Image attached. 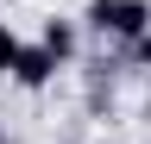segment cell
I'll return each instance as SVG.
<instances>
[{"label": "cell", "mask_w": 151, "mask_h": 144, "mask_svg": "<svg viewBox=\"0 0 151 144\" xmlns=\"http://www.w3.org/2000/svg\"><path fill=\"white\" fill-rule=\"evenodd\" d=\"M82 31L113 44V50H126V44H139L151 31V0H88L82 6Z\"/></svg>", "instance_id": "6da1fadb"}, {"label": "cell", "mask_w": 151, "mask_h": 144, "mask_svg": "<svg viewBox=\"0 0 151 144\" xmlns=\"http://www.w3.org/2000/svg\"><path fill=\"white\" fill-rule=\"evenodd\" d=\"M57 144H82V138H57Z\"/></svg>", "instance_id": "ba28073f"}, {"label": "cell", "mask_w": 151, "mask_h": 144, "mask_svg": "<svg viewBox=\"0 0 151 144\" xmlns=\"http://www.w3.org/2000/svg\"><path fill=\"white\" fill-rule=\"evenodd\" d=\"M0 144H13V138H6V119H0Z\"/></svg>", "instance_id": "52a82bcc"}, {"label": "cell", "mask_w": 151, "mask_h": 144, "mask_svg": "<svg viewBox=\"0 0 151 144\" xmlns=\"http://www.w3.org/2000/svg\"><path fill=\"white\" fill-rule=\"evenodd\" d=\"M38 44H44L50 57H57V63L69 69L76 57H82V25H76V19H57V13H50V19L38 25Z\"/></svg>", "instance_id": "3957f363"}, {"label": "cell", "mask_w": 151, "mask_h": 144, "mask_svg": "<svg viewBox=\"0 0 151 144\" xmlns=\"http://www.w3.org/2000/svg\"><path fill=\"white\" fill-rule=\"evenodd\" d=\"M120 63H126V69H139V75H151V31H145L139 44H126V50H120Z\"/></svg>", "instance_id": "5b68a950"}, {"label": "cell", "mask_w": 151, "mask_h": 144, "mask_svg": "<svg viewBox=\"0 0 151 144\" xmlns=\"http://www.w3.org/2000/svg\"><path fill=\"white\" fill-rule=\"evenodd\" d=\"M19 50H25V38L0 19V82H13V69H19Z\"/></svg>", "instance_id": "277c9868"}, {"label": "cell", "mask_w": 151, "mask_h": 144, "mask_svg": "<svg viewBox=\"0 0 151 144\" xmlns=\"http://www.w3.org/2000/svg\"><path fill=\"white\" fill-rule=\"evenodd\" d=\"M57 75H63V63H57L44 44H25V50H19V69H13V88H25V94H44Z\"/></svg>", "instance_id": "7a4b0ae2"}, {"label": "cell", "mask_w": 151, "mask_h": 144, "mask_svg": "<svg viewBox=\"0 0 151 144\" xmlns=\"http://www.w3.org/2000/svg\"><path fill=\"white\" fill-rule=\"evenodd\" d=\"M145 119H151V75H145Z\"/></svg>", "instance_id": "8992f818"}]
</instances>
